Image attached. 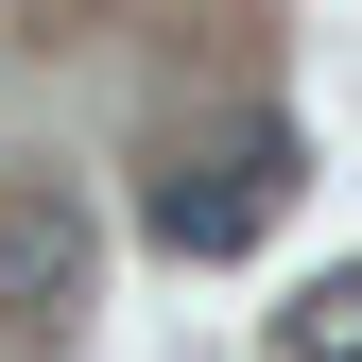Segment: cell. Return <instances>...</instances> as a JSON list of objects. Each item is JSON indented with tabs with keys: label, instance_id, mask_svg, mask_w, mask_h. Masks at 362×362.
<instances>
[{
	"label": "cell",
	"instance_id": "obj_2",
	"mask_svg": "<svg viewBox=\"0 0 362 362\" xmlns=\"http://www.w3.org/2000/svg\"><path fill=\"white\" fill-rule=\"evenodd\" d=\"M0 310H18V328H69V310H86V207L69 190H18V207H0Z\"/></svg>",
	"mask_w": 362,
	"mask_h": 362
},
{
	"label": "cell",
	"instance_id": "obj_3",
	"mask_svg": "<svg viewBox=\"0 0 362 362\" xmlns=\"http://www.w3.org/2000/svg\"><path fill=\"white\" fill-rule=\"evenodd\" d=\"M276 345H293V362H362V259H328V276L276 310Z\"/></svg>",
	"mask_w": 362,
	"mask_h": 362
},
{
	"label": "cell",
	"instance_id": "obj_1",
	"mask_svg": "<svg viewBox=\"0 0 362 362\" xmlns=\"http://www.w3.org/2000/svg\"><path fill=\"white\" fill-rule=\"evenodd\" d=\"M276 207H293V121H224L207 156L156 173V242H173V259H242Z\"/></svg>",
	"mask_w": 362,
	"mask_h": 362
}]
</instances>
